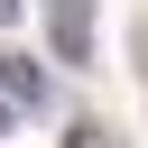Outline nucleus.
I'll return each instance as SVG.
<instances>
[{"instance_id": "obj_1", "label": "nucleus", "mask_w": 148, "mask_h": 148, "mask_svg": "<svg viewBox=\"0 0 148 148\" xmlns=\"http://www.w3.org/2000/svg\"><path fill=\"white\" fill-rule=\"evenodd\" d=\"M0 92H9L18 111H37V102H46V74H37V56H18V46H0Z\"/></svg>"}, {"instance_id": "obj_2", "label": "nucleus", "mask_w": 148, "mask_h": 148, "mask_svg": "<svg viewBox=\"0 0 148 148\" xmlns=\"http://www.w3.org/2000/svg\"><path fill=\"white\" fill-rule=\"evenodd\" d=\"M65 148H120V139H111L102 120H74V130H65Z\"/></svg>"}, {"instance_id": "obj_3", "label": "nucleus", "mask_w": 148, "mask_h": 148, "mask_svg": "<svg viewBox=\"0 0 148 148\" xmlns=\"http://www.w3.org/2000/svg\"><path fill=\"white\" fill-rule=\"evenodd\" d=\"M46 18H92V0H46Z\"/></svg>"}, {"instance_id": "obj_4", "label": "nucleus", "mask_w": 148, "mask_h": 148, "mask_svg": "<svg viewBox=\"0 0 148 148\" xmlns=\"http://www.w3.org/2000/svg\"><path fill=\"white\" fill-rule=\"evenodd\" d=\"M0 28H18V0H0Z\"/></svg>"}, {"instance_id": "obj_5", "label": "nucleus", "mask_w": 148, "mask_h": 148, "mask_svg": "<svg viewBox=\"0 0 148 148\" xmlns=\"http://www.w3.org/2000/svg\"><path fill=\"white\" fill-rule=\"evenodd\" d=\"M9 120H18V102H9V92H0V130H9Z\"/></svg>"}]
</instances>
